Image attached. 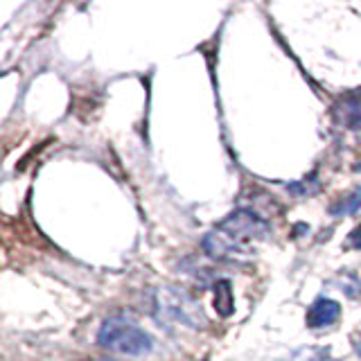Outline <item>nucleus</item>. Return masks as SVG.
Wrapping results in <instances>:
<instances>
[{
    "instance_id": "7",
    "label": "nucleus",
    "mask_w": 361,
    "mask_h": 361,
    "mask_svg": "<svg viewBox=\"0 0 361 361\" xmlns=\"http://www.w3.org/2000/svg\"><path fill=\"white\" fill-rule=\"evenodd\" d=\"M214 310H217L219 316H231L235 310V298H233V289L228 280H219L214 285Z\"/></svg>"
},
{
    "instance_id": "3",
    "label": "nucleus",
    "mask_w": 361,
    "mask_h": 361,
    "mask_svg": "<svg viewBox=\"0 0 361 361\" xmlns=\"http://www.w3.org/2000/svg\"><path fill=\"white\" fill-rule=\"evenodd\" d=\"M156 310L161 312L163 319L183 323L192 330L206 327V316H203L201 305L190 296L188 291L178 287H161L156 291Z\"/></svg>"
},
{
    "instance_id": "6",
    "label": "nucleus",
    "mask_w": 361,
    "mask_h": 361,
    "mask_svg": "<svg viewBox=\"0 0 361 361\" xmlns=\"http://www.w3.org/2000/svg\"><path fill=\"white\" fill-rule=\"evenodd\" d=\"M359 210H361V188L350 190L348 195H343L341 199H336L330 206L332 217H345V214H355Z\"/></svg>"
},
{
    "instance_id": "9",
    "label": "nucleus",
    "mask_w": 361,
    "mask_h": 361,
    "mask_svg": "<svg viewBox=\"0 0 361 361\" xmlns=\"http://www.w3.org/2000/svg\"><path fill=\"white\" fill-rule=\"evenodd\" d=\"M355 350H357V355H361V327H359V332L355 334Z\"/></svg>"
},
{
    "instance_id": "1",
    "label": "nucleus",
    "mask_w": 361,
    "mask_h": 361,
    "mask_svg": "<svg viewBox=\"0 0 361 361\" xmlns=\"http://www.w3.org/2000/svg\"><path fill=\"white\" fill-rule=\"evenodd\" d=\"M269 224L255 212L240 208L221 219L203 237V251L221 262H242L255 255L257 244L269 237Z\"/></svg>"
},
{
    "instance_id": "8",
    "label": "nucleus",
    "mask_w": 361,
    "mask_h": 361,
    "mask_svg": "<svg viewBox=\"0 0 361 361\" xmlns=\"http://www.w3.org/2000/svg\"><path fill=\"white\" fill-rule=\"evenodd\" d=\"M348 248H361V226H357V228L348 235Z\"/></svg>"
},
{
    "instance_id": "4",
    "label": "nucleus",
    "mask_w": 361,
    "mask_h": 361,
    "mask_svg": "<svg viewBox=\"0 0 361 361\" xmlns=\"http://www.w3.org/2000/svg\"><path fill=\"white\" fill-rule=\"evenodd\" d=\"M341 319V305L332 298H319L312 302V307L307 310L305 316V323H307L310 330H323V327L334 325Z\"/></svg>"
},
{
    "instance_id": "2",
    "label": "nucleus",
    "mask_w": 361,
    "mask_h": 361,
    "mask_svg": "<svg viewBox=\"0 0 361 361\" xmlns=\"http://www.w3.org/2000/svg\"><path fill=\"white\" fill-rule=\"evenodd\" d=\"M97 343L104 350L124 357H145L152 353L154 338L135 323L113 316V319H106L102 323L97 332Z\"/></svg>"
},
{
    "instance_id": "5",
    "label": "nucleus",
    "mask_w": 361,
    "mask_h": 361,
    "mask_svg": "<svg viewBox=\"0 0 361 361\" xmlns=\"http://www.w3.org/2000/svg\"><path fill=\"white\" fill-rule=\"evenodd\" d=\"M336 120L350 131H361V88L345 93L334 106Z\"/></svg>"
}]
</instances>
